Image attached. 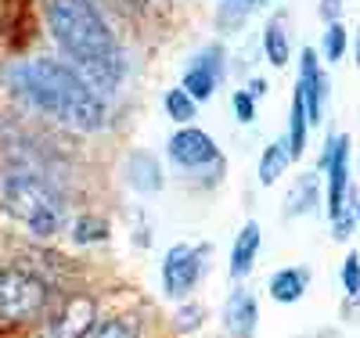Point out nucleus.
Segmentation results:
<instances>
[{"instance_id": "nucleus-9", "label": "nucleus", "mask_w": 360, "mask_h": 338, "mask_svg": "<svg viewBox=\"0 0 360 338\" xmlns=\"http://www.w3.org/2000/svg\"><path fill=\"white\" fill-rule=\"evenodd\" d=\"M94 324H98V302L90 295H72L62 302V310H54L44 334L47 338H83Z\"/></svg>"}, {"instance_id": "nucleus-17", "label": "nucleus", "mask_w": 360, "mask_h": 338, "mask_svg": "<svg viewBox=\"0 0 360 338\" xmlns=\"http://www.w3.org/2000/svg\"><path fill=\"white\" fill-rule=\"evenodd\" d=\"M162 105H166V115H169L173 122H180V126H191V119H195V112H198V101L188 94L184 86H173V90H166Z\"/></svg>"}, {"instance_id": "nucleus-20", "label": "nucleus", "mask_w": 360, "mask_h": 338, "mask_svg": "<svg viewBox=\"0 0 360 338\" xmlns=\"http://www.w3.org/2000/svg\"><path fill=\"white\" fill-rule=\"evenodd\" d=\"M317 202V173H307L303 180L292 188V198H288V216H299V212H310Z\"/></svg>"}, {"instance_id": "nucleus-2", "label": "nucleus", "mask_w": 360, "mask_h": 338, "mask_svg": "<svg viewBox=\"0 0 360 338\" xmlns=\"http://www.w3.org/2000/svg\"><path fill=\"white\" fill-rule=\"evenodd\" d=\"M47 29L54 44L62 47V54L69 58V65L94 90H115L123 83L127 72L123 44L90 0H51Z\"/></svg>"}, {"instance_id": "nucleus-19", "label": "nucleus", "mask_w": 360, "mask_h": 338, "mask_svg": "<svg viewBox=\"0 0 360 338\" xmlns=\"http://www.w3.org/2000/svg\"><path fill=\"white\" fill-rule=\"evenodd\" d=\"M83 338H137V320L134 317H108V320H98Z\"/></svg>"}, {"instance_id": "nucleus-14", "label": "nucleus", "mask_w": 360, "mask_h": 338, "mask_svg": "<svg viewBox=\"0 0 360 338\" xmlns=\"http://www.w3.org/2000/svg\"><path fill=\"white\" fill-rule=\"evenodd\" d=\"M259 223H245L242 230H238V238H234V249H231V278L234 281H245L249 273H252V266H256V252H259Z\"/></svg>"}, {"instance_id": "nucleus-15", "label": "nucleus", "mask_w": 360, "mask_h": 338, "mask_svg": "<svg viewBox=\"0 0 360 338\" xmlns=\"http://www.w3.org/2000/svg\"><path fill=\"white\" fill-rule=\"evenodd\" d=\"M307 134H310V115H307V101L303 94H292V115H288V159H299L307 148Z\"/></svg>"}, {"instance_id": "nucleus-16", "label": "nucleus", "mask_w": 360, "mask_h": 338, "mask_svg": "<svg viewBox=\"0 0 360 338\" xmlns=\"http://www.w3.org/2000/svg\"><path fill=\"white\" fill-rule=\"evenodd\" d=\"M263 54H266V61H270L274 69L288 65V54H292V47H288V33H285L281 18L266 22V29H263Z\"/></svg>"}, {"instance_id": "nucleus-5", "label": "nucleus", "mask_w": 360, "mask_h": 338, "mask_svg": "<svg viewBox=\"0 0 360 338\" xmlns=\"http://www.w3.org/2000/svg\"><path fill=\"white\" fill-rule=\"evenodd\" d=\"M205 270V249L202 245H173L162 256V292L169 299H188Z\"/></svg>"}, {"instance_id": "nucleus-27", "label": "nucleus", "mask_w": 360, "mask_h": 338, "mask_svg": "<svg viewBox=\"0 0 360 338\" xmlns=\"http://www.w3.org/2000/svg\"><path fill=\"white\" fill-rule=\"evenodd\" d=\"M353 54H356V65H360V33H356V40H353Z\"/></svg>"}, {"instance_id": "nucleus-21", "label": "nucleus", "mask_w": 360, "mask_h": 338, "mask_svg": "<svg viewBox=\"0 0 360 338\" xmlns=\"http://www.w3.org/2000/svg\"><path fill=\"white\" fill-rule=\"evenodd\" d=\"M72 238L79 245H90V241H105L108 238V223L98 220V216H83L79 223H72Z\"/></svg>"}, {"instance_id": "nucleus-28", "label": "nucleus", "mask_w": 360, "mask_h": 338, "mask_svg": "<svg viewBox=\"0 0 360 338\" xmlns=\"http://www.w3.org/2000/svg\"><path fill=\"white\" fill-rule=\"evenodd\" d=\"M353 216L360 220V195H356V202H353Z\"/></svg>"}, {"instance_id": "nucleus-6", "label": "nucleus", "mask_w": 360, "mask_h": 338, "mask_svg": "<svg viewBox=\"0 0 360 338\" xmlns=\"http://www.w3.org/2000/svg\"><path fill=\"white\" fill-rule=\"evenodd\" d=\"M169 159L173 166L180 169H205V166H220V148L213 144L205 130L198 126H180L173 137H169Z\"/></svg>"}, {"instance_id": "nucleus-26", "label": "nucleus", "mask_w": 360, "mask_h": 338, "mask_svg": "<svg viewBox=\"0 0 360 338\" xmlns=\"http://www.w3.org/2000/svg\"><path fill=\"white\" fill-rule=\"evenodd\" d=\"M188 310H191V313H180V317H176V324H180V327H195V324L202 320V313H198V306H188Z\"/></svg>"}, {"instance_id": "nucleus-18", "label": "nucleus", "mask_w": 360, "mask_h": 338, "mask_svg": "<svg viewBox=\"0 0 360 338\" xmlns=\"http://www.w3.org/2000/svg\"><path fill=\"white\" fill-rule=\"evenodd\" d=\"M285 166H288V148L285 144H266L263 155H259V183L263 188H270L274 180H281Z\"/></svg>"}, {"instance_id": "nucleus-7", "label": "nucleus", "mask_w": 360, "mask_h": 338, "mask_svg": "<svg viewBox=\"0 0 360 338\" xmlns=\"http://www.w3.org/2000/svg\"><path fill=\"white\" fill-rule=\"evenodd\" d=\"M321 169L328 173V212L335 220L346 209V191H349V141L346 137H328Z\"/></svg>"}, {"instance_id": "nucleus-25", "label": "nucleus", "mask_w": 360, "mask_h": 338, "mask_svg": "<svg viewBox=\"0 0 360 338\" xmlns=\"http://www.w3.org/2000/svg\"><path fill=\"white\" fill-rule=\"evenodd\" d=\"M234 115H238V122H252L256 119V94L252 90H238L234 94Z\"/></svg>"}, {"instance_id": "nucleus-11", "label": "nucleus", "mask_w": 360, "mask_h": 338, "mask_svg": "<svg viewBox=\"0 0 360 338\" xmlns=\"http://www.w3.org/2000/svg\"><path fill=\"white\" fill-rule=\"evenodd\" d=\"M295 86H299V94H303V101H307L310 122H317L321 112H324V98H328V79H324V72H321L317 54L307 51V47H303V61H299V83H295Z\"/></svg>"}, {"instance_id": "nucleus-12", "label": "nucleus", "mask_w": 360, "mask_h": 338, "mask_svg": "<svg viewBox=\"0 0 360 338\" xmlns=\"http://www.w3.org/2000/svg\"><path fill=\"white\" fill-rule=\"evenodd\" d=\"M127 180H130V188L137 195H155L162 188V169L155 162L152 151H130L127 155Z\"/></svg>"}, {"instance_id": "nucleus-3", "label": "nucleus", "mask_w": 360, "mask_h": 338, "mask_svg": "<svg viewBox=\"0 0 360 338\" xmlns=\"http://www.w3.org/2000/svg\"><path fill=\"white\" fill-rule=\"evenodd\" d=\"M0 209L37 238H54L65 230L62 195H54L51 183H44L33 173H11L4 180V188H0Z\"/></svg>"}, {"instance_id": "nucleus-22", "label": "nucleus", "mask_w": 360, "mask_h": 338, "mask_svg": "<svg viewBox=\"0 0 360 338\" xmlns=\"http://www.w3.org/2000/svg\"><path fill=\"white\" fill-rule=\"evenodd\" d=\"M321 54L328 58V61H339L342 54H346V29L339 25V22H332L324 29V40H321Z\"/></svg>"}, {"instance_id": "nucleus-4", "label": "nucleus", "mask_w": 360, "mask_h": 338, "mask_svg": "<svg viewBox=\"0 0 360 338\" xmlns=\"http://www.w3.org/2000/svg\"><path fill=\"white\" fill-rule=\"evenodd\" d=\"M44 310H47L44 278H37V273L25 270V266L0 270V317L25 324V320L44 317Z\"/></svg>"}, {"instance_id": "nucleus-23", "label": "nucleus", "mask_w": 360, "mask_h": 338, "mask_svg": "<svg viewBox=\"0 0 360 338\" xmlns=\"http://www.w3.org/2000/svg\"><path fill=\"white\" fill-rule=\"evenodd\" d=\"M259 4H263V0H220V15H224L227 25H238L245 15H252Z\"/></svg>"}, {"instance_id": "nucleus-8", "label": "nucleus", "mask_w": 360, "mask_h": 338, "mask_svg": "<svg viewBox=\"0 0 360 338\" xmlns=\"http://www.w3.org/2000/svg\"><path fill=\"white\" fill-rule=\"evenodd\" d=\"M220 79H224V47L213 44V47H202V51L188 61L184 83H180V86H184L195 101H205V98L217 94Z\"/></svg>"}, {"instance_id": "nucleus-10", "label": "nucleus", "mask_w": 360, "mask_h": 338, "mask_svg": "<svg viewBox=\"0 0 360 338\" xmlns=\"http://www.w3.org/2000/svg\"><path fill=\"white\" fill-rule=\"evenodd\" d=\"M224 324L231 331V338H252L256 324H259V306L256 295L249 288H234L224 302Z\"/></svg>"}, {"instance_id": "nucleus-1", "label": "nucleus", "mask_w": 360, "mask_h": 338, "mask_svg": "<svg viewBox=\"0 0 360 338\" xmlns=\"http://www.w3.org/2000/svg\"><path fill=\"white\" fill-rule=\"evenodd\" d=\"M4 86L25 108L44 112L72 130L94 134L105 126V101L69 61L29 58L4 69Z\"/></svg>"}, {"instance_id": "nucleus-24", "label": "nucleus", "mask_w": 360, "mask_h": 338, "mask_svg": "<svg viewBox=\"0 0 360 338\" xmlns=\"http://www.w3.org/2000/svg\"><path fill=\"white\" fill-rule=\"evenodd\" d=\"M342 285L349 295H360V256L356 252H349L342 263Z\"/></svg>"}, {"instance_id": "nucleus-13", "label": "nucleus", "mask_w": 360, "mask_h": 338, "mask_svg": "<svg viewBox=\"0 0 360 338\" xmlns=\"http://www.w3.org/2000/svg\"><path fill=\"white\" fill-rule=\"evenodd\" d=\"M307 288H310V270L307 266H285L278 273H270V281H266L270 299L281 302V306L299 302V299L307 295Z\"/></svg>"}]
</instances>
